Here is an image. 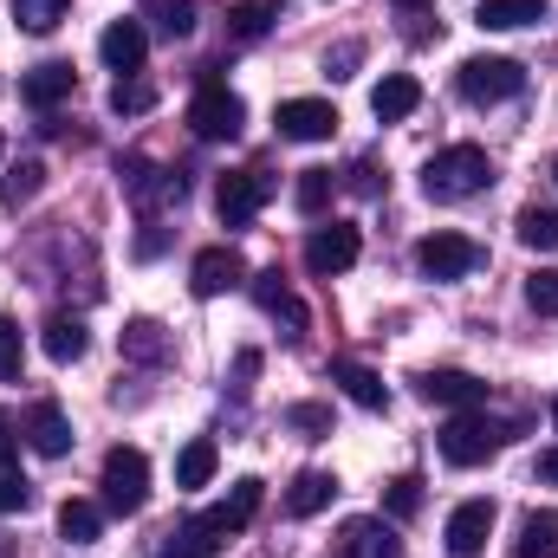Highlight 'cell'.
<instances>
[{"instance_id":"obj_2","label":"cell","mask_w":558,"mask_h":558,"mask_svg":"<svg viewBox=\"0 0 558 558\" xmlns=\"http://www.w3.org/2000/svg\"><path fill=\"white\" fill-rule=\"evenodd\" d=\"M454 85H461L468 105H507V98L526 92V65H520V59H494V52H481V59H461Z\"/></svg>"},{"instance_id":"obj_49","label":"cell","mask_w":558,"mask_h":558,"mask_svg":"<svg viewBox=\"0 0 558 558\" xmlns=\"http://www.w3.org/2000/svg\"><path fill=\"white\" fill-rule=\"evenodd\" d=\"M553 182H558V162H553Z\"/></svg>"},{"instance_id":"obj_44","label":"cell","mask_w":558,"mask_h":558,"mask_svg":"<svg viewBox=\"0 0 558 558\" xmlns=\"http://www.w3.org/2000/svg\"><path fill=\"white\" fill-rule=\"evenodd\" d=\"M351 189H357V195H377V189H384V182H377V162H357V169H351Z\"/></svg>"},{"instance_id":"obj_43","label":"cell","mask_w":558,"mask_h":558,"mask_svg":"<svg viewBox=\"0 0 558 558\" xmlns=\"http://www.w3.org/2000/svg\"><path fill=\"white\" fill-rule=\"evenodd\" d=\"M254 377H260V351H241V357H234V390L247 397V390H254Z\"/></svg>"},{"instance_id":"obj_42","label":"cell","mask_w":558,"mask_h":558,"mask_svg":"<svg viewBox=\"0 0 558 558\" xmlns=\"http://www.w3.org/2000/svg\"><path fill=\"white\" fill-rule=\"evenodd\" d=\"M357 59H364V46H357V39H344L338 52H325V72H331V78H351V65H357Z\"/></svg>"},{"instance_id":"obj_5","label":"cell","mask_w":558,"mask_h":558,"mask_svg":"<svg viewBox=\"0 0 558 558\" xmlns=\"http://www.w3.org/2000/svg\"><path fill=\"white\" fill-rule=\"evenodd\" d=\"M267 195H274V175H267V169H234V175L215 182V215H221L228 228H247V221L267 208Z\"/></svg>"},{"instance_id":"obj_36","label":"cell","mask_w":558,"mask_h":558,"mask_svg":"<svg viewBox=\"0 0 558 558\" xmlns=\"http://www.w3.org/2000/svg\"><path fill=\"white\" fill-rule=\"evenodd\" d=\"M149 105H156V92H149L143 78H118V85H111V111H118V118H143Z\"/></svg>"},{"instance_id":"obj_29","label":"cell","mask_w":558,"mask_h":558,"mask_svg":"<svg viewBox=\"0 0 558 558\" xmlns=\"http://www.w3.org/2000/svg\"><path fill=\"white\" fill-rule=\"evenodd\" d=\"M260 494H267V487H260V481H234V494H228V500H221V507H215V513H221V520H228V533H241V526H247V520H254V513H260Z\"/></svg>"},{"instance_id":"obj_15","label":"cell","mask_w":558,"mask_h":558,"mask_svg":"<svg viewBox=\"0 0 558 558\" xmlns=\"http://www.w3.org/2000/svg\"><path fill=\"white\" fill-rule=\"evenodd\" d=\"M422 397L441 410H474V403H487V384L474 371H422Z\"/></svg>"},{"instance_id":"obj_33","label":"cell","mask_w":558,"mask_h":558,"mask_svg":"<svg viewBox=\"0 0 558 558\" xmlns=\"http://www.w3.org/2000/svg\"><path fill=\"white\" fill-rule=\"evenodd\" d=\"M520 241L539 247V254H553L558 247V208H526L520 215Z\"/></svg>"},{"instance_id":"obj_27","label":"cell","mask_w":558,"mask_h":558,"mask_svg":"<svg viewBox=\"0 0 558 558\" xmlns=\"http://www.w3.org/2000/svg\"><path fill=\"white\" fill-rule=\"evenodd\" d=\"M143 20L169 39H189L195 33V0H143Z\"/></svg>"},{"instance_id":"obj_26","label":"cell","mask_w":558,"mask_h":558,"mask_svg":"<svg viewBox=\"0 0 558 558\" xmlns=\"http://www.w3.org/2000/svg\"><path fill=\"white\" fill-rule=\"evenodd\" d=\"M85 344H92V338H85V325H78V318H65V312H59V318H46V357H52V364H78V357H85Z\"/></svg>"},{"instance_id":"obj_22","label":"cell","mask_w":558,"mask_h":558,"mask_svg":"<svg viewBox=\"0 0 558 558\" xmlns=\"http://www.w3.org/2000/svg\"><path fill=\"white\" fill-rule=\"evenodd\" d=\"M416 105H422V85L410 78V72H390V78H384V85L371 92V111H377L384 124H403V118H410Z\"/></svg>"},{"instance_id":"obj_37","label":"cell","mask_w":558,"mask_h":558,"mask_svg":"<svg viewBox=\"0 0 558 558\" xmlns=\"http://www.w3.org/2000/svg\"><path fill=\"white\" fill-rule=\"evenodd\" d=\"M124 351H131V357H143V364H162V351H169V344H162V331H156L149 318H137V325L124 331Z\"/></svg>"},{"instance_id":"obj_3","label":"cell","mask_w":558,"mask_h":558,"mask_svg":"<svg viewBox=\"0 0 558 558\" xmlns=\"http://www.w3.org/2000/svg\"><path fill=\"white\" fill-rule=\"evenodd\" d=\"M149 500V454L143 448H111L105 454V507L111 513H143Z\"/></svg>"},{"instance_id":"obj_48","label":"cell","mask_w":558,"mask_h":558,"mask_svg":"<svg viewBox=\"0 0 558 558\" xmlns=\"http://www.w3.org/2000/svg\"><path fill=\"white\" fill-rule=\"evenodd\" d=\"M553 422H558V397H553Z\"/></svg>"},{"instance_id":"obj_14","label":"cell","mask_w":558,"mask_h":558,"mask_svg":"<svg viewBox=\"0 0 558 558\" xmlns=\"http://www.w3.org/2000/svg\"><path fill=\"white\" fill-rule=\"evenodd\" d=\"M72 85H78V72H72L65 59H46V65H33V72L20 78V98H26L33 111H52V105L72 98Z\"/></svg>"},{"instance_id":"obj_32","label":"cell","mask_w":558,"mask_h":558,"mask_svg":"<svg viewBox=\"0 0 558 558\" xmlns=\"http://www.w3.org/2000/svg\"><path fill=\"white\" fill-rule=\"evenodd\" d=\"M325 202H331V169H299V215L318 221Z\"/></svg>"},{"instance_id":"obj_1","label":"cell","mask_w":558,"mask_h":558,"mask_svg":"<svg viewBox=\"0 0 558 558\" xmlns=\"http://www.w3.org/2000/svg\"><path fill=\"white\" fill-rule=\"evenodd\" d=\"M487 182H494V162H487L481 143H448V149H435L428 169H422L428 202H468V195H481Z\"/></svg>"},{"instance_id":"obj_18","label":"cell","mask_w":558,"mask_h":558,"mask_svg":"<svg viewBox=\"0 0 558 558\" xmlns=\"http://www.w3.org/2000/svg\"><path fill=\"white\" fill-rule=\"evenodd\" d=\"M118 175H124V189L137 195V208H156V202H182V175L175 169H149V162H118Z\"/></svg>"},{"instance_id":"obj_16","label":"cell","mask_w":558,"mask_h":558,"mask_svg":"<svg viewBox=\"0 0 558 558\" xmlns=\"http://www.w3.org/2000/svg\"><path fill=\"white\" fill-rule=\"evenodd\" d=\"M254 305H260L267 318L286 325V338H299V331H305V305H299V292L279 279V267H274V274H254Z\"/></svg>"},{"instance_id":"obj_45","label":"cell","mask_w":558,"mask_h":558,"mask_svg":"<svg viewBox=\"0 0 558 558\" xmlns=\"http://www.w3.org/2000/svg\"><path fill=\"white\" fill-rule=\"evenodd\" d=\"M13 454H20V435H13V416H0V468H13Z\"/></svg>"},{"instance_id":"obj_34","label":"cell","mask_w":558,"mask_h":558,"mask_svg":"<svg viewBox=\"0 0 558 558\" xmlns=\"http://www.w3.org/2000/svg\"><path fill=\"white\" fill-rule=\"evenodd\" d=\"M384 513H390V520H416L422 513V481L416 474H403V481L384 487Z\"/></svg>"},{"instance_id":"obj_23","label":"cell","mask_w":558,"mask_h":558,"mask_svg":"<svg viewBox=\"0 0 558 558\" xmlns=\"http://www.w3.org/2000/svg\"><path fill=\"white\" fill-rule=\"evenodd\" d=\"M474 20H481V26H494V33L539 26V20H546V0H481V7H474Z\"/></svg>"},{"instance_id":"obj_9","label":"cell","mask_w":558,"mask_h":558,"mask_svg":"<svg viewBox=\"0 0 558 558\" xmlns=\"http://www.w3.org/2000/svg\"><path fill=\"white\" fill-rule=\"evenodd\" d=\"M221 546H228V520L221 513H195V520H182V526L162 533L156 558H215Z\"/></svg>"},{"instance_id":"obj_47","label":"cell","mask_w":558,"mask_h":558,"mask_svg":"<svg viewBox=\"0 0 558 558\" xmlns=\"http://www.w3.org/2000/svg\"><path fill=\"white\" fill-rule=\"evenodd\" d=\"M397 7H410V13H422V7H428V0H397Z\"/></svg>"},{"instance_id":"obj_50","label":"cell","mask_w":558,"mask_h":558,"mask_svg":"<svg viewBox=\"0 0 558 558\" xmlns=\"http://www.w3.org/2000/svg\"><path fill=\"white\" fill-rule=\"evenodd\" d=\"M0 149H7V143H0Z\"/></svg>"},{"instance_id":"obj_8","label":"cell","mask_w":558,"mask_h":558,"mask_svg":"<svg viewBox=\"0 0 558 558\" xmlns=\"http://www.w3.org/2000/svg\"><path fill=\"white\" fill-rule=\"evenodd\" d=\"M494 448H500L494 422L474 416V410H461V416L441 428V461H448V468H481V461H487Z\"/></svg>"},{"instance_id":"obj_13","label":"cell","mask_w":558,"mask_h":558,"mask_svg":"<svg viewBox=\"0 0 558 558\" xmlns=\"http://www.w3.org/2000/svg\"><path fill=\"white\" fill-rule=\"evenodd\" d=\"M331 558H403V539H397L384 520H344Z\"/></svg>"},{"instance_id":"obj_10","label":"cell","mask_w":558,"mask_h":558,"mask_svg":"<svg viewBox=\"0 0 558 558\" xmlns=\"http://www.w3.org/2000/svg\"><path fill=\"white\" fill-rule=\"evenodd\" d=\"M274 124H279L286 143H325L331 131H338V111H331L325 98H286V105L274 111Z\"/></svg>"},{"instance_id":"obj_40","label":"cell","mask_w":558,"mask_h":558,"mask_svg":"<svg viewBox=\"0 0 558 558\" xmlns=\"http://www.w3.org/2000/svg\"><path fill=\"white\" fill-rule=\"evenodd\" d=\"M33 500V487H26V474L20 468H0V513H20Z\"/></svg>"},{"instance_id":"obj_20","label":"cell","mask_w":558,"mask_h":558,"mask_svg":"<svg viewBox=\"0 0 558 558\" xmlns=\"http://www.w3.org/2000/svg\"><path fill=\"white\" fill-rule=\"evenodd\" d=\"M26 441H33L46 461H59V454L72 448V422H65V410H59L52 397H39V403H33V416H26Z\"/></svg>"},{"instance_id":"obj_38","label":"cell","mask_w":558,"mask_h":558,"mask_svg":"<svg viewBox=\"0 0 558 558\" xmlns=\"http://www.w3.org/2000/svg\"><path fill=\"white\" fill-rule=\"evenodd\" d=\"M20 364H26L20 325H13V318H0V384H20Z\"/></svg>"},{"instance_id":"obj_17","label":"cell","mask_w":558,"mask_h":558,"mask_svg":"<svg viewBox=\"0 0 558 558\" xmlns=\"http://www.w3.org/2000/svg\"><path fill=\"white\" fill-rule=\"evenodd\" d=\"M98 52H105V65H111L118 78H131V72H143L149 39H143L137 20H111V26H105V39H98Z\"/></svg>"},{"instance_id":"obj_11","label":"cell","mask_w":558,"mask_h":558,"mask_svg":"<svg viewBox=\"0 0 558 558\" xmlns=\"http://www.w3.org/2000/svg\"><path fill=\"white\" fill-rule=\"evenodd\" d=\"M487 533H494V500H461L454 513H448V558H481L487 546Z\"/></svg>"},{"instance_id":"obj_21","label":"cell","mask_w":558,"mask_h":558,"mask_svg":"<svg viewBox=\"0 0 558 558\" xmlns=\"http://www.w3.org/2000/svg\"><path fill=\"white\" fill-rule=\"evenodd\" d=\"M331 494H338V481H331L325 468H305V474L286 487V513H292V520H312V513L331 507Z\"/></svg>"},{"instance_id":"obj_4","label":"cell","mask_w":558,"mask_h":558,"mask_svg":"<svg viewBox=\"0 0 558 558\" xmlns=\"http://www.w3.org/2000/svg\"><path fill=\"white\" fill-rule=\"evenodd\" d=\"M481 260H487V247H481V241H468V234H448V228H441V234H428V241H416L422 279H441V286H448V279H468Z\"/></svg>"},{"instance_id":"obj_19","label":"cell","mask_w":558,"mask_h":558,"mask_svg":"<svg viewBox=\"0 0 558 558\" xmlns=\"http://www.w3.org/2000/svg\"><path fill=\"white\" fill-rule=\"evenodd\" d=\"M331 384L357 403V410H390V390H384V377L371 371V364H357V357H338L331 364Z\"/></svg>"},{"instance_id":"obj_6","label":"cell","mask_w":558,"mask_h":558,"mask_svg":"<svg viewBox=\"0 0 558 558\" xmlns=\"http://www.w3.org/2000/svg\"><path fill=\"white\" fill-rule=\"evenodd\" d=\"M357 254H364V241H357V228H351V221H318V228L305 234V267H312L318 279L351 274V267H357Z\"/></svg>"},{"instance_id":"obj_28","label":"cell","mask_w":558,"mask_h":558,"mask_svg":"<svg viewBox=\"0 0 558 558\" xmlns=\"http://www.w3.org/2000/svg\"><path fill=\"white\" fill-rule=\"evenodd\" d=\"M274 20H279V0H241V7L228 13V33H234V39H260Z\"/></svg>"},{"instance_id":"obj_24","label":"cell","mask_w":558,"mask_h":558,"mask_svg":"<svg viewBox=\"0 0 558 558\" xmlns=\"http://www.w3.org/2000/svg\"><path fill=\"white\" fill-rule=\"evenodd\" d=\"M215 468H221L215 441H208V435H195V441L175 454V487H208V481H215Z\"/></svg>"},{"instance_id":"obj_31","label":"cell","mask_w":558,"mask_h":558,"mask_svg":"<svg viewBox=\"0 0 558 558\" xmlns=\"http://www.w3.org/2000/svg\"><path fill=\"white\" fill-rule=\"evenodd\" d=\"M65 13H72V0H13V20H20L26 33H52Z\"/></svg>"},{"instance_id":"obj_39","label":"cell","mask_w":558,"mask_h":558,"mask_svg":"<svg viewBox=\"0 0 558 558\" xmlns=\"http://www.w3.org/2000/svg\"><path fill=\"white\" fill-rule=\"evenodd\" d=\"M526 305L546 312V318H558V274H533L526 279Z\"/></svg>"},{"instance_id":"obj_46","label":"cell","mask_w":558,"mask_h":558,"mask_svg":"<svg viewBox=\"0 0 558 558\" xmlns=\"http://www.w3.org/2000/svg\"><path fill=\"white\" fill-rule=\"evenodd\" d=\"M539 481H553V487H558V448H546V454H539Z\"/></svg>"},{"instance_id":"obj_12","label":"cell","mask_w":558,"mask_h":558,"mask_svg":"<svg viewBox=\"0 0 558 558\" xmlns=\"http://www.w3.org/2000/svg\"><path fill=\"white\" fill-rule=\"evenodd\" d=\"M241 279H247V260H241L234 247H202L195 267H189V292H195V299H215V292H228V286H241Z\"/></svg>"},{"instance_id":"obj_7","label":"cell","mask_w":558,"mask_h":558,"mask_svg":"<svg viewBox=\"0 0 558 558\" xmlns=\"http://www.w3.org/2000/svg\"><path fill=\"white\" fill-rule=\"evenodd\" d=\"M189 124H195V137H241L247 105H241L221 78H202V92H195V105H189Z\"/></svg>"},{"instance_id":"obj_35","label":"cell","mask_w":558,"mask_h":558,"mask_svg":"<svg viewBox=\"0 0 558 558\" xmlns=\"http://www.w3.org/2000/svg\"><path fill=\"white\" fill-rule=\"evenodd\" d=\"M39 182H46V169H39V162H20V169L0 182V202H7V208H20V202H33V195H39Z\"/></svg>"},{"instance_id":"obj_25","label":"cell","mask_w":558,"mask_h":558,"mask_svg":"<svg viewBox=\"0 0 558 558\" xmlns=\"http://www.w3.org/2000/svg\"><path fill=\"white\" fill-rule=\"evenodd\" d=\"M513 558H558V513H526L520 539H513Z\"/></svg>"},{"instance_id":"obj_41","label":"cell","mask_w":558,"mask_h":558,"mask_svg":"<svg viewBox=\"0 0 558 558\" xmlns=\"http://www.w3.org/2000/svg\"><path fill=\"white\" fill-rule=\"evenodd\" d=\"M286 422H292V428H305V435H325V428H331V416H325L318 403H292V410H286Z\"/></svg>"},{"instance_id":"obj_30","label":"cell","mask_w":558,"mask_h":558,"mask_svg":"<svg viewBox=\"0 0 558 558\" xmlns=\"http://www.w3.org/2000/svg\"><path fill=\"white\" fill-rule=\"evenodd\" d=\"M98 526H105V513H98L92 500H65V507H59V533H65L72 546H85V539H98Z\"/></svg>"}]
</instances>
